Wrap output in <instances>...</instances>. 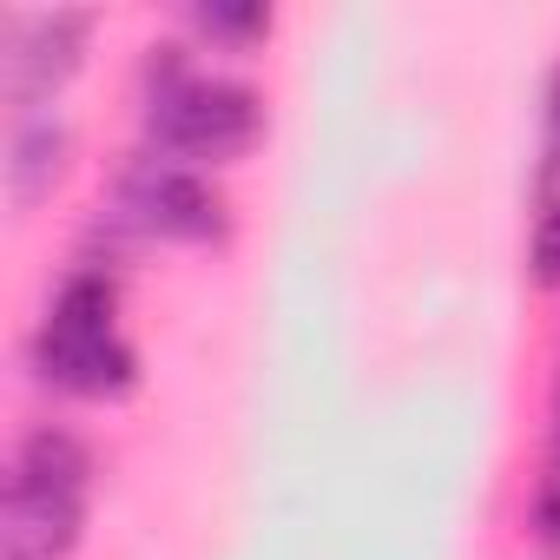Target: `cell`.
<instances>
[{
	"label": "cell",
	"mask_w": 560,
	"mask_h": 560,
	"mask_svg": "<svg viewBox=\"0 0 560 560\" xmlns=\"http://www.w3.org/2000/svg\"><path fill=\"white\" fill-rule=\"evenodd\" d=\"M270 132V100L250 73L237 67H198L185 86H172L165 100L132 106V139L159 159L198 165V172H231L244 165Z\"/></svg>",
	"instance_id": "6da1fadb"
},
{
	"label": "cell",
	"mask_w": 560,
	"mask_h": 560,
	"mask_svg": "<svg viewBox=\"0 0 560 560\" xmlns=\"http://www.w3.org/2000/svg\"><path fill=\"white\" fill-rule=\"evenodd\" d=\"M100 205H113L145 237V250L152 244H172V250H231V237H237V198L224 191V178L198 172V165H178V159H159L139 139L106 165Z\"/></svg>",
	"instance_id": "7a4b0ae2"
},
{
	"label": "cell",
	"mask_w": 560,
	"mask_h": 560,
	"mask_svg": "<svg viewBox=\"0 0 560 560\" xmlns=\"http://www.w3.org/2000/svg\"><path fill=\"white\" fill-rule=\"evenodd\" d=\"M100 40L93 8H0V106L47 113L86 73Z\"/></svg>",
	"instance_id": "3957f363"
},
{
	"label": "cell",
	"mask_w": 560,
	"mask_h": 560,
	"mask_svg": "<svg viewBox=\"0 0 560 560\" xmlns=\"http://www.w3.org/2000/svg\"><path fill=\"white\" fill-rule=\"evenodd\" d=\"M21 383L40 389L47 402H80V409H119L145 389V357L126 330L113 337H60L34 324L21 337Z\"/></svg>",
	"instance_id": "277c9868"
},
{
	"label": "cell",
	"mask_w": 560,
	"mask_h": 560,
	"mask_svg": "<svg viewBox=\"0 0 560 560\" xmlns=\"http://www.w3.org/2000/svg\"><path fill=\"white\" fill-rule=\"evenodd\" d=\"M73 159H80V126L67 106L8 113V139H0V191H8V211L34 218L40 205H54Z\"/></svg>",
	"instance_id": "5b68a950"
},
{
	"label": "cell",
	"mask_w": 560,
	"mask_h": 560,
	"mask_svg": "<svg viewBox=\"0 0 560 560\" xmlns=\"http://www.w3.org/2000/svg\"><path fill=\"white\" fill-rule=\"evenodd\" d=\"M0 481L47 488V494H93L100 488V442L73 416H27L8 442Z\"/></svg>",
	"instance_id": "8992f818"
},
{
	"label": "cell",
	"mask_w": 560,
	"mask_h": 560,
	"mask_svg": "<svg viewBox=\"0 0 560 560\" xmlns=\"http://www.w3.org/2000/svg\"><path fill=\"white\" fill-rule=\"evenodd\" d=\"M93 527V494H47L0 481V553L21 560H73Z\"/></svg>",
	"instance_id": "52a82bcc"
},
{
	"label": "cell",
	"mask_w": 560,
	"mask_h": 560,
	"mask_svg": "<svg viewBox=\"0 0 560 560\" xmlns=\"http://www.w3.org/2000/svg\"><path fill=\"white\" fill-rule=\"evenodd\" d=\"M119 317H126V270L67 257V264L54 270V284H47L34 324H47V330H60V337H113V330H126Z\"/></svg>",
	"instance_id": "ba28073f"
},
{
	"label": "cell",
	"mask_w": 560,
	"mask_h": 560,
	"mask_svg": "<svg viewBox=\"0 0 560 560\" xmlns=\"http://www.w3.org/2000/svg\"><path fill=\"white\" fill-rule=\"evenodd\" d=\"M277 27H284V14L264 8V0H185L172 14V34H185L211 67L257 60L277 40Z\"/></svg>",
	"instance_id": "9c48e42d"
},
{
	"label": "cell",
	"mask_w": 560,
	"mask_h": 560,
	"mask_svg": "<svg viewBox=\"0 0 560 560\" xmlns=\"http://www.w3.org/2000/svg\"><path fill=\"white\" fill-rule=\"evenodd\" d=\"M527 284L540 298H560V198L534 205V224H527Z\"/></svg>",
	"instance_id": "30bf717a"
},
{
	"label": "cell",
	"mask_w": 560,
	"mask_h": 560,
	"mask_svg": "<svg viewBox=\"0 0 560 560\" xmlns=\"http://www.w3.org/2000/svg\"><path fill=\"white\" fill-rule=\"evenodd\" d=\"M527 540L547 560H560V475H540L534 481V494H527Z\"/></svg>",
	"instance_id": "8fae6325"
},
{
	"label": "cell",
	"mask_w": 560,
	"mask_h": 560,
	"mask_svg": "<svg viewBox=\"0 0 560 560\" xmlns=\"http://www.w3.org/2000/svg\"><path fill=\"white\" fill-rule=\"evenodd\" d=\"M547 475H560V416H553V435H547Z\"/></svg>",
	"instance_id": "7c38bea8"
},
{
	"label": "cell",
	"mask_w": 560,
	"mask_h": 560,
	"mask_svg": "<svg viewBox=\"0 0 560 560\" xmlns=\"http://www.w3.org/2000/svg\"><path fill=\"white\" fill-rule=\"evenodd\" d=\"M540 152H560V132H547V139H540Z\"/></svg>",
	"instance_id": "4fadbf2b"
},
{
	"label": "cell",
	"mask_w": 560,
	"mask_h": 560,
	"mask_svg": "<svg viewBox=\"0 0 560 560\" xmlns=\"http://www.w3.org/2000/svg\"><path fill=\"white\" fill-rule=\"evenodd\" d=\"M553 416H560V376H553Z\"/></svg>",
	"instance_id": "5bb4252c"
},
{
	"label": "cell",
	"mask_w": 560,
	"mask_h": 560,
	"mask_svg": "<svg viewBox=\"0 0 560 560\" xmlns=\"http://www.w3.org/2000/svg\"><path fill=\"white\" fill-rule=\"evenodd\" d=\"M0 560H21V553H0Z\"/></svg>",
	"instance_id": "9a60e30c"
}]
</instances>
